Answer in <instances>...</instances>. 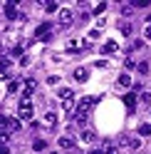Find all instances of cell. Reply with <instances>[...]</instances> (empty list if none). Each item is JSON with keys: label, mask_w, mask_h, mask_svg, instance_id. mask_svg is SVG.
<instances>
[{"label": "cell", "mask_w": 151, "mask_h": 154, "mask_svg": "<svg viewBox=\"0 0 151 154\" xmlns=\"http://www.w3.org/2000/svg\"><path fill=\"white\" fill-rule=\"evenodd\" d=\"M50 154H60V152H50Z\"/></svg>", "instance_id": "obj_41"}, {"label": "cell", "mask_w": 151, "mask_h": 154, "mask_svg": "<svg viewBox=\"0 0 151 154\" xmlns=\"http://www.w3.org/2000/svg\"><path fill=\"white\" fill-rule=\"evenodd\" d=\"M119 30H121V35H124V37H129V35H131V30H134V27H131V23H129V20H124V23L119 25Z\"/></svg>", "instance_id": "obj_19"}, {"label": "cell", "mask_w": 151, "mask_h": 154, "mask_svg": "<svg viewBox=\"0 0 151 154\" xmlns=\"http://www.w3.org/2000/svg\"><path fill=\"white\" fill-rule=\"evenodd\" d=\"M144 37H146V40H151V25L144 27Z\"/></svg>", "instance_id": "obj_36"}, {"label": "cell", "mask_w": 151, "mask_h": 154, "mask_svg": "<svg viewBox=\"0 0 151 154\" xmlns=\"http://www.w3.org/2000/svg\"><path fill=\"white\" fill-rule=\"evenodd\" d=\"M74 80L77 82H87L89 80V70L87 67H77V70H74Z\"/></svg>", "instance_id": "obj_15"}, {"label": "cell", "mask_w": 151, "mask_h": 154, "mask_svg": "<svg viewBox=\"0 0 151 154\" xmlns=\"http://www.w3.org/2000/svg\"><path fill=\"white\" fill-rule=\"evenodd\" d=\"M0 154H13V152H10V149H7V147H5V144H0Z\"/></svg>", "instance_id": "obj_38"}, {"label": "cell", "mask_w": 151, "mask_h": 154, "mask_svg": "<svg viewBox=\"0 0 151 154\" xmlns=\"http://www.w3.org/2000/svg\"><path fill=\"white\" fill-rule=\"evenodd\" d=\"M117 87H121V90H129V87H134V80H131V75L121 72V75H119V80H117Z\"/></svg>", "instance_id": "obj_8"}, {"label": "cell", "mask_w": 151, "mask_h": 154, "mask_svg": "<svg viewBox=\"0 0 151 154\" xmlns=\"http://www.w3.org/2000/svg\"><path fill=\"white\" fill-rule=\"evenodd\" d=\"M121 13H124V15H131V13H134V8H131V3H129V5H121Z\"/></svg>", "instance_id": "obj_33"}, {"label": "cell", "mask_w": 151, "mask_h": 154, "mask_svg": "<svg viewBox=\"0 0 151 154\" xmlns=\"http://www.w3.org/2000/svg\"><path fill=\"white\" fill-rule=\"evenodd\" d=\"M57 97H60V100L64 102V100H72V97H74V92H72L70 87H60V92H57Z\"/></svg>", "instance_id": "obj_17"}, {"label": "cell", "mask_w": 151, "mask_h": 154, "mask_svg": "<svg viewBox=\"0 0 151 154\" xmlns=\"http://www.w3.org/2000/svg\"><path fill=\"white\" fill-rule=\"evenodd\" d=\"M107 10V3H99L97 8H94V15H99V13H104Z\"/></svg>", "instance_id": "obj_32"}, {"label": "cell", "mask_w": 151, "mask_h": 154, "mask_svg": "<svg viewBox=\"0 0 151 154\" xmlns=\"http://www.w3.org/2000/svg\"><path fill=\"white\" fill-rule=\"evenodd\" d=\"M60 82V77L57 75H52V77H47V85H57Z\"/></svg>", "instance_id": "obj_34"}, {"label": "cell", "mask_w": 151, "mask_h": 154, "mask_svg": "<svg viewBox=\"0 0 151 154\" xmlns=\"http://www.w3.org/2000/svg\"><path fill=\"white\" fill-rule=\"evenodd\" d=\"M131 8H149V0H131Z\"/></svg>", "instance_id": "obj_25"}, {"label": "cell", "mask_w": 151, "mask_h": 154, "mask_svg": "<svg viewBox=\"0 0 151 154\" xmlns=\"http://www.w3.org/2000/svg\"><path fill=\"white\" fill-rule=\"evenodd\" d=\"M119 50V42L117 40H107L104 45H102V55H111V52H117Z\"/></svg>", "instance_id": "obj_12"}, {"label": "cell", "mask_w": 151, "mask_h": 154, "mask_svg": "<svg viewBox=\"0 0 151 154\" xmlns=\"http://www.w3.org/2000/svg\"><path fill=\"white\" fill-rule=\"evenodd\" d=\"M57 144H60V149H74V147H77V142H74L72 137H60Z\"/></svg>", "instance_id": "obj_14"}, {"label": "cell", "mask_w": 151, "mask_h": 154, "mask_svg": "<svg viewBox=\"0 0 151 154\" xmlns=\"http://www.w3.org/2000/svg\"><path fill=\"white\" fill-rule=\"evenodd\" d=\"M139 134H141V137H151V124H141V127H139Z\"/></svg>", "instance_id": "obj_23"}, {"label": "cell", "mask_w": 151, "mask_h": 154, "mask_svg": "<svg viewBox=\"0 0 151 154\" xmlns=\"http://www.w3.org/2000/svg\"><path fill=\"white\" fill-rule=\"evenodd\" d=\"M32 149H35V152H45V149H47V142H45V139H35V142H32Z\"/></svg>", "instance_id": "obj_20"}, {"label": "cell", "mask_w": 151, "mask_h": 154, "mask_svg": "<svg viewBox=\"0 0 151 154\" xmlns=\"http://www.w3.org/2000/svg\"><path fill=\"white\" fill-rule=\"evenodd\" d=\"M141 104H151V92H144V94H141Z\"/></svg>", "instance_id": "obj_31"}, {"label": "cell", "mask_w": 151, "mask_h": 154, "mask_svg": "<svg viewBox=\"0 0 151 154\" xmlns=\"http://www.w3.org/2000/svg\"><path fill=\"white\" fill-rule=\"evenodd\" d=\"M35 35L40 37L42 42H50L52 40V23H40V25H37V30H35Z\"/></svg>", "instance_id": "obj_4"}, {"label": "cell", "mask_w": 151, "mask_h": 154, "mask_svg": "<svg viewBox=\"0 0 151 154\" xmlns=\"http://www.w3.org/2000/svg\"><path fill=\"white\" fill-rule=\"evenodd\" d=\"M141 47H144V42H141V40H136L134 45H131V50H141Z\"/></svg>", "instance_id": "obj_37"}, {"label": "cell", "mask_w": 151, "mask_h": 154, "mask_svg": "<svg viewBox=\"0 0 151 154\" xmlns=\"http://www.w3.org/2000/svg\"><path fill=\"white\" fill-rule=\"evenodd\" d=\"M104 154H119V147H117V144H107V147H104Z\"/></svg>", "instance_id": "obj_26"}, {"label": "cell", "mask_w": 151, "mask_h": 154, "mask_svg": "<svg viewBox=\"0 0 151 154\" xmlns=\"http://www.w3.org/2000/svg\"><path fill=\"white\" fill-rule=\"evenodd\" d=\"M146 25H151V15H149V17H146Z\"/></svg>", "instance_id": "obj_40"}, {"label": "cell", "mask_w": 151, "mask_h": 154, "mask_svg": "<svg viewBox=\"0 0 151 154\" xmlns=\"http://www.w3.org/2000/svg\"><path fill=\"white\" fill-rule=\"evenodd\" d=\"M5 17H7V20H25V17H22V13L20 10H17V3H7L5 5Z\"/></svg>", "instance_id": "obj_6"}, {"label": "cell", "mask_w": 151, "mask_h": 154, "mask_svg": "<svg viewBox=\"0 0 151 154\" xmlns=\"http://www.w3.org/2000/svg\"><path fill=\"white\" fill-rule=\"evenodd\" d=\"M62 109H64V112H74V109H77V100H74V97H72V100H64V102H62Z\"/></svg>", "instance_id": "obj_18"}, {"label": "cell", "mask_w": 151, "mask_h": 154, "mask_svg": "<svg viewBox=\"0 0 151 154\" xmlns=\"http://www.w3.org/2000/svg\"><path fill=\"white\" fill-rule=\"evenodd\" d=\"M124 67H126V70H134V67H136L134 57H126V60H124Z\"/></svg>", "instance_id": "obj_29"}, {"label": "cell", "mask_w": 151, "mask_h": 154, "mask_svg": "<svg viewBox=\"0 0 151 154\" xmlns=\"http://www.w3.org/2000/svg\"><path fill=\"white\" fill-rule=\"evenodd\" d=\"M79 139H82V142H87V144H94V142H97V134H94L92 129H84V132L79 134Z\"/></svg>", "instance_id": "obj_16"}, {"label": "cell", "mask_w": 151, "mask_h": 154, "mask_svg": "<svg viewBox=\"0 0 151 154\" xmlns=\"http://www.w3.org/2000/svg\"><path fill=\"white\" fill-rule=\"evenodd\" d=\"M32 114H35V109H32V97L30 94H20V102H17V119H32Z\"/></svg>", "instance_id": "obj_1"}, {"label": "cell", "mask_w": 151, "mask_h": 154, "mask_svg": "<svg viewBox=\"0 0 151 154\" xmlns=\"http://www.w3.org/2000/svg\"><path fill=\"white\" fill-rule=\"evenodd\" d=\"M136 102H139V97H136L134 92H126V94H124V104H126V109H129V112H134Z\"/></svg>", "instance_id": "obj_11"}, {"label": "cell", "mask_w": 151, "mask_h": 154, "mask_svg": "<svg viewBox=\"0 0 151 154\" xmlns=\"http://www.w3.org/2000/svg\"><path fill=\"white\" fill-rule=\"evenodd\" d=\"M45 10H47V13H57L60 5H57V3H45Z\"/></svg>", "instance_id": "obj_27"}, {"label": "cell", "mask_w": 151, "mask_h": 154, "mask_svg": "<svg viewBox=\"0 0 151 154\" xmlns=\"http://www.w3.org/2000/svg\"><path fill=\"white\" fill-rule=\"evenodd\" d=\"M7 139H10V137H7V132H0V144H7Z\"/></svg>", "instance_id": "obj_35"}, {"label": "cell", "mask_w": 151, "mask_h": 154, "mask_svg": "<svg viewBox=\"0 0 151 154\" xmlns=\"http://www.w3.org/2000/svg\"><path fill=\"white\" fill-rule=\"evenodd\" d=\"M97 104V97H82L79 102H77V109L74 112H79V114H87L89 117V112H92V107Z\"/></svg>", "instance_id": "obj_3"}, {"label": "cell", "mask_w": 151, "mask_h": 154, "mask_svg": "<svg viewBox=\"0 0 151 154\" xmlns=\"http://www.w3.org/2000/svg\"><path fill=\"white\" fill-rule=\"evenodd\" d=\"M136 70H139L141 75H146V72H149V65H146V62H139V65H136Z\"/></svg>", "instance_id": "obj_30"}, {"label": "cell", "mask_w": 151, "mask_h": 154, "mask_svg": "<svg viewBox=\"0 0 151 154\" xmlns=\"http://www.w3.org/2000/svg\"><path fill=\"white\" fill-rule=\"evenodd\" d=\"M87 45H89L87 40H70V42H67V52H77V50H84Z\"/></svg>", "instance_id": "obj_10"}, {"label": "cell", "mask_w": 151, "mask_h": 154, "mask_svg": "<svg viewBox=\"0 0 151 154\" xmlns=\"http://www.w3.org/2000/svg\"><path fill=\"white\" fill-rule=\"evenodd\" d=\"M20 129V119H7V132H17Z\"/></svg>", "instance_id": "obj_22"}, {"label": "cell", "mask_w": 151, "mask_h": 154, "mask_svg": "<svg viewBox=\"0 0 151 154\" xmlns=\"http://www.w3.org/2000/svg\"><path fill=\"white\" fill-rule=\"evenodd\" d=\"M37 90V80H35V77H27V80L22 82V94H32Z\"/></svg>", "instance_id": "obj_9"}, {"label": "cell", "mask_w": 151, "mask_h": 154, "mask_svg": "<svg viewBox=\"0 0 151 154\" xmlns=\"http://www.w3.org/2000/svg\"><path fill=\"white\" fill-rule=\"evenodd\" d=\"M57 23H60V27H70L74 23V13L70 8H60L57 10Z\"/></svg>", "instance_id": "obj_2"}, {"label": "cell", "mask_w": 151, "mask_h": 154, "mask_svg": "<svg viewBox=\"0 0 151 154\" xmlns=\"http://www.w3.org/2000/svg\"><path fill=\"white\" fill-rule=\"evenodd\" d=\"M7 119H10V117H5V114H0V132H5V129H7Z\"/></svg>", "instance_id": "obj_28"}, {"label": "cell", "mask_w": 151, "mask_h": 154, "mask_svg": "<svg viewBox=\"0 0 151 154\" xmlns=\"http://www.w3.org/2000/svg\"><path fill=\"white\" fill-rule=\"evenodd\" d=\"M89 154H104V149H92Z\"/></svg>", "instance_id": "obj_39"}, {"label": "cell", "mask_w": 151, "mask_h": 154, "mask_svg": "<svg viewBox=\"0 0 151 154\" xmlns=\"http://www.w3.org/2000/svg\"><path fill=\"white\" fill-rule=\"evenodd\" d=\"M74 124H77V127H84V124H87V114L74 112Z\"/></svg>", "instance_id": "obj_21"}, {"label": "cell", "mask_w": 151, "mask_h": 154, "mask_svg": "<svg viewBox=\"0 0 151 154\" xmlns=\"http://www.w3.org/2000/svg\"><path fill=\"white\" fill-rule=\"evenodd\" d=\"M139 144H141V139H136V137H121V147H129V149H139Z\"/></svg>", "instance_id": "obj_13"}, {"label": "cell", "mask_w": 151, "mask_h": 154, "mask_svg": "<svg viewBox=\"0 0 151 154\" xmlns=\"http://www.w3.org/2000/svg\"><path fill=\"white\" fill-rule=\"evenodd\" d=\"M13 77V62L10 57H0V80H10Z\"/></svg>", "instance_id": "obj_5"}, {"label": "cell", "mask_w": 151, "mask_h": 154, "mask_svg": "<svg viewBox=\"0 0 151 154\" xmlns=\"http://www.w3.org/2000/svg\"><path fill=\"white\" fill-rule=\"evenodd\" d=\"M17 90H20V82H17V80H10V85H7V92H10V94H15Z\"/></svg>", "instance_id": "obj_24"}, {"label": "cell", "mask_w": 151, "mask_h": 154, "mask_svg": "<svg viewBox=\"0 0 151 154\" xmlns=\"http://www.w3.org/2000/svg\"><path fill=\"white\" fill-rule=\"evenodd\" d=\"M42 127H45V129H55V127H57V114H55V112H47L45 117H42Z\"/></svg>", "instance_id": "obj_7"}]
</instances>
